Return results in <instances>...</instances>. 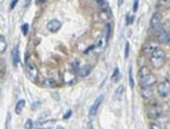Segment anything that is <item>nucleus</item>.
<instances>
[{
  "instance_id": "obj_1",
  "label": "nucleus",
  "mask_w": 170,
  "mask_h": 129,
  "mask_svg": "<svg viewBox=\"0 0 170 129\" xmlns=\"http://www.w3.org/2000/svg\"><path fill=\"white\" fill-rule=\"evenodd\" d=\"M138 80L142 87H152L157 83V78L146 67H142L138 71Z\"/></svg>"
},
{
  "instance_id": "obj_2",
  "label": "nucleus",
  "mask_w": 170,
  "mask_h": 129,
  "mask_svg": "<svg viewBox=\"0 0 170 129\" xmlns=\"http://www.w3.org/2000/svg\"><path fill=\"white\" fill-rule=\"evenodd\" d=\"M150 62L154 68H160L163 66V64L166 62V53L161 49H157L155 51H153L151 53V58H150Z\"/></svg>"
},
{
  "instance_id": "obj_3",
  "label": "nucleus",
  "mask_w": 170,
  "mask_h": 129,
  "mask_svg": "<svg viewBox=\"0 0 170 129\" xmlns=\"http://www.w3.org/2000/svg\"><path fill=\"white\" fill-rule=\"evenodd\" d=\"M26 74L30 80H32V82L38 80L39 70H38V67H36V64L34 62H26Z\"/></svg>"
},
{
  "instance_id": "obj_4",
  "label": "nucleus",
  "mask_w": 170,
  "mask_h": 129,
  "mask_svg": "<svg viewBox=\"0 0 170 129\" xmlns=\"http://www.w3.org/2000/svg\"><path fill=\"white\" fill-rule=\"evenodd\" d=\"M157 91L161 97H167L170 94V82L169 80H163V82L159 83Z\"/></svg>"
},
{
  "instance_id": "obj_5",
  "label": "nucleus",
  "mask_w": 170,
  "mask_h": 129,
  "mask_svg": "<svg viewBox=\"0 0 170 129\" xmlns=\"http://www.w3.org/2000/svg\"><path fill=\"white\" fill-rule=\"evenodd\" d=\"M103 100H105V96H103V95H100V96L96 97L95 101H94L93 104L91 106V109H90V112H89L90 117L92 118L96 115V112H98L99 108H100V106H101V103L103 102Z\"/></svg>"
},
{
  "instance_id": "obj_6",
  "label": "nucleus",
  "mask_w": 170,
  "mask_h": 129,
  "mask_svg": "<svg viewBox=\"0 0 170 129\" xmlns=\"http://www.w3.org/2000/svg\"><path fill=\"white\" fill-rule=\"evenodd\" d=\"M63 80L66 85H72L76 82V73L73 70H66L63 75Z\"/></svg>"
},
{
  "instance_id": "obj_7",
  "label": "nucleus",
  "mask_w": 170,
  "mask_h": 129,
  "mask_svg": "<svg viewBox=\"0 0 170 129\" xmlns=\"http://www.w3.org/2000/svg\"><path fill=\"white\" fill-rule=\"evenodd\" d=\"M158 42L163 44H168L170 43V31L168 29H159L158 33Z\"/></svg>"
},
{
  "instance_id": "obj_8",
  "label": "nucleus",
  "mask_w": 170,
  "mask_h": 129,
  "mask_svg": "<svg viewBox=\"0 0 170 129\" xmlns=\"http://www.w3.org/2000/svg\"><path fill=\"white\" fill-rule=\"evenodd\" d=\"M161 23H162V17L160 13H155L154 15L151 18V27L155 31H159L160 27H161Z\"/></svg>"
},
{
  "instance_id": "obj_9",
  "label": "nucleus",
  "mask_w": 170,
  "mask_h": 129,
  "mask_svg": "<svg viewBox=\"0 0 170 129\" xmlns=\"http://www.w3.org/2000/svg\"><path fill=\"white\" fill-rule=\"evenodd\" d=\"M56 125V119H49V120L41 121L39 123H35V127L38 129H52Z\"/></svg>"
},
{
  "instance_id": "obj_10",
  "label": "nucleus",
  "mask_w": 170,
  "mask_h": 129,
  "mask_svg": "<svg viewBox=\"0 0 170 129\" xmlns=\"http://www.w3.org/2000/svg\"><path fill=\"white\" fill-rule=\"evenodd\" d=\"M160 115H161V108L159 106H157V104L150 106V108L147 109V116H149L151 119H157Z\"/></svg>"
},
{
  "instance_id": "obj_11",
  "label": "nucleus",
  "mask_w": 170,
  "mask_h": 129,
  "mask_svg": "<svg viewBox=\"0 0 170 129\" xmlns=\"http://www.w3.org/2000/svg\"><path fill=\"white\" fill-rule=\"evenodd\" d=\"M61 27V23L59 21H57V19H54V21H50L47 25V28L50 31V32H57V31H59V28Z\"/></svg>"
},
{
  "instance_id": "obj_12",
  "label": "nucleus",
  "mask_w": 170,
  "mask_h": 129,
  "mask_svg": "<svg viewBox=\"0 0 170 129\" xmlns=\"http://www.w3.org/2000/svg\"><path fill=\"white\" fill-rule=\"evenodd\" d=\"M91 69H92V66H90V64H85V66H81V67H78V69H77V71H76V73H77L80 76L85 77L90 74Z\"/></svg>"
},
{
  "instance_id": "obj_13",
  "label": "nucleus",
  "mask_w": 170,
  "mask_h": 129,
  "mask_svg": "<svg viewBox=\"0 0 170 129\" xmlns=\"http://www.w3.org/2000/svg\"><path fill=\"white\" fill-rule=\"evenodd\" d=\"M157 49H158V44L155 43L154 41H149L147 43L144 44V51L146 53H152Z\"/></svg>"
},
{
  "instance_id": "obj_14",
  "label": "nucleus",
  "mask_w": 170,
  "mask_h": 129,
  "mask_svg": "<svg viewBox=\"0 0 170 129\" xmlns=\"http://www.w3.org/2000/svg\"><path fill=\"white\" fill-rule=\"evenodd\" d=\"M141 94H142V97L145 99V100H149L153 96V90L152 87H142L141 88Z\"/></svg>"
},
{
  "instance_id": "obj_15",
  "label": "nucleus",
  "mask_w": 170,
  "mask_h": 129,
  "mask_svg": "<svg viewBox=\"0 0 170 129\" xmlns=\"http://www.w3.org/2000/svg\"><path fill=\"white\" fill-rule=\"evenodd\" d=\"M12 58H13V64L14 66H17L19 64V51H18V47L16 45L12 51Z\"/></svg>"
},
{
  "instance_id": "obj_16",
  "label": "nucleus",
  "mask_w": 170,
  "mask_h": 129,
  "mask_svg": "<svg viewBox=\"0 0 170 129\" xmlns=\"http://www.w3.org/2000/svg\"><path fill=\"white\" fill-rule=\"evenodd\" d=\"M107 35L105 36H102L101 39H99V41H98V49H96V51L98 52H101V51H103V49L106 48V44H107Z\"/></svg>"
},
{
  "instance_id": "obj_17",
  "label": "nucleus",
  "mask_w": 170,
  "mask_h": 129,
  "mask_svg": "<svg viewBox=\"0 0 170 129\" xmlns=\"http://www.w3.org/2000/svg\"><path fill=\"white\" fill-rule=\"evenodd\" d=\"M25 106V101L24 100H19L17 103H16V106H15V112L17 115H21L22 111H23V109Z\"/></svg>"
},
{
  "instance_id": "obj_18",
  "label": "nucleus",
  "mask_w": 170,
  "mask_h": 129,
  "mask_svg": "<svg viewBox=\"0 0 170 129\" xmlns=\"http://www.w3.org/2000/svg\"><path fill=\"white\" fill-rule=\"evenodd\" d=\"M43 86H44V87H48V88H52V87H56L57 83H56V80H54V79L47 78L44 82H43Z\"/></svg>"
},
{
  "instance_id": "obj_19",
  "label": "nucleus",
  "mask_w": 170,
  "mask_h": 129,
  "mask_svg": "<svg viewBox=\"0 0 170 129\" xmlns=\"http://www.w3.org/2000/svg\"><path fill=\"white\" fill-rule=\"evenodd\" d=\"M119 79H120V70H119V68L117 67V68H115V70H113V73H112L111 80H112L113 83H118Z\"/></svg>"
},
{
  "instance_id": "obj_20",
  "label": "nucleus",
  "mask_w": 170,
  "mask_h": 129,
  "mask_svg": "<svg viewBox=\"0 0 170 129\" xmlns=\"http://www.w3.org/2000/svg\"><path fill=\"white\" fill-rule=\"evenodd\" d=\"M7 49V42H6V38L3 35H0V52L3 53L5 52Z\"/></svg>"
},
{
  "instance_id": "obj_21",
  "label": "nucleus",
  "mask_w": 170,
  "mask_h": 129,
  "mask_svg": "<svg viewBox=\"0 0 170 129\" xmlns=\"http://www.w3.org/2000/svg\"><path fill=\"white\" fill-rule=\"evenodd\" d=\"M122 93H124V85H119L117 87L116 92H115V97L118 99V100H120L122 96Z\"/></svg>"
},
{
  "instance_id": "obj_22",
  "label": "nucleus",
  "mask_w": 170,
  "mask_h": 129,
  "mask_svg": "<svg viewBox=\"0 0 170 129\" xmlns=\"http://www.w3.org/2000/svg\"><path fill=\"white\" fill-rule=\"evenodd\" d=\"M96 3L99 5V7L100 8H102L103 10H106V9L109 7V3H108V1H106V0H101V1H96Z\"/></svg>"
},
{
  "instance_id": "obj_23",
  "label": "nucleus",
  "mask_w": 170,
  "mask_h": 129,
  "mask_svg": "<svg viewBox=\"0 0 170 129\" xmlns=\"http://www.w3.org/2000/svg\"><path fill=\"white\" fill-rule=\"evenodd\" d=\"M134 78H133V71H131V68L129 69V85H131V87L133 88L134 87Z\"/></svg>"
},
{
  "instance_id": "obj_24",
  "label": "nucleus",
  "mask_w": 170,
  "mask_h": 129,
  "mask_svg": "<svg viewBox=\"0 0 170 129\" xmlns=\"http://www.w3.org/2000/svg\"><path fill=\"white\" fill-rule=\"evenodd\" d=\"M128 54H129V42H126V44H125V59L128 58Z\"/></svg>"
},
{
  "instance_id": "obj_25",
  "label": "nucleus",
  "mask_w": 170,
  "mask_h": 129,
  "mask_svg": "<svg viewBox=\"0 0 170 129\" xmlns=\"http://www.w3.org/2000/svg\"><path fill=\"white\" fill-rule=\"evenodd\" d=\"M25 129H32V127H33V121L31 120V119H28V120L25 122Z\"/></svg>"
},
{
  "instance_id": "obj_26",
  "label": "nucleus",
  "mask_w": 170,
  "mask_h": 129,
  "mask_svg": "<svg viewBox=\"0 0 170 129\" xmlns=\"http://www.w3.org/2000/svg\"><path fill=\"white\" fill-rule=\"evenodd\" d=\"M150 129H162V128H161V126H160L159 123L152 122L151 125H150Z\"/></svg>"
},
{
  "instance_id": "obj_27",
  "label": "nucleus",
  "mask_w": 170,
  "mask_h": 129,
  "mask_svg": "<svg viewBox=\"0 0 170 129\" xmlns=\"http://www.w3.org/2000/svg\"><path fill=\"white\" fill-rule=\"evenodd\" d=\"M22 31H23V34H24V35H27V33H28V25L24 24V25L22 26Z\"/></svg>"
},
{
  "instance_id": "obj_28",
  "label": "nucleus",
  "mask_w": 170,
  "mask_h": 129,
  "mask_svg": "<svg viewBox=\"0 0 170 129\" xmlns=\"http://www.w3.org/2000/svg\"><path fill=\"white\" fill-rule=\"evenodd\" d=\"M138 3H140V1H134V5H133V12L134 13H136L137 12V9H138Z\"/></svg>"
},
{
  "instance_id": "obj_29",
  "label": "nucleus",
  "mask_w": 170,
  "mask_h": 129,
  "mask_svg": "<svg viewBox=\"0 0 170 129\" xmlns=\"http://www.w3.org/2000/svg\"><path fill=\"white\" fill-rule=\"evenodd\" d=\"M70 115H72V111H70V110H68V111H67V113L64 116V119H68V118L70 117Z\"/></svg>"
},
{
  "instance_id": "obj_30",
  "label": "nucleus",
  "mask_w": 170,
  "mask_h": 129,
  "mask_svg": "<svg viewBox=\"0 0 170 129\" xmlns=\"http://www.w3.org/2000/svg\"><path fill=\"white\" fill-rule=\"evenodd\" d=\"M16 3H17V0H14V1H12V5H10V8H14V7L16 6Z\"/></svg>"
},
{
  "instance_id": "obj_31",
  "label": "nucleus",
  "mask_w": 170,
  "mask_h": 129,
  "mask_svg": "<svg viewBox=\"0 0 170 129\" xmlns=\"http://www.w3.org/2000/svg\"><path fill=\"white\" fill-rule=\"evenodd\" d=\"M89 129H93V127H92V123H91V122L89 123Z\"/></svg>"
},
{
  "instance_id": "obj_32",
  "label": "nucleus",
  "mask_w": 170,
  "mask_h": 129,
  "mask_svg": "<svg viewBox=\"0 0 170 129\" xmlns=\"http://www.w3.org/2000/svg\"><path fill=\"white\" fill-rule=\"evenodd\" d=\"M36 3H44V1H40V0H38V1H36Z\"/></svg>"
},
{
  "instance_id": "obj_33",
  "label": "nucleus",
  "mask_w": 170,
  "mask_h": 129,
  "mask_svg": "<svg viewBox=\"0 0 170 129\" xmlns=\"http://www.w3.org/2000/svg\"><path fill=\"white\" fill-rule=\"evenodd\" d=\"M57 129H65V128H64V127H61V126H58V127H57Z\"/></svg>"
},
{
  "instance_id": "obj_34",
  "label": "nucleus",
  "mask_w": 170,
  "mask_h": 129,
  "mask_svg": "<svg viewBox=\"0 0 170 129\" xmlns=\"http://www.w3.org/2000/svg\"><path fill=\"white\" fill-rule=\"evenodd\" d=\"M1 64H3V61H0V68H1Z\"/></svg>"
}]
</instances>
